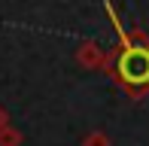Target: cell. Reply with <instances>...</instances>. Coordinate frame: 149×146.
<instances>
[{"instance_id":"1","label":"cell","mask_w":149,"mask_h":146,"mask_svg":"<svg viewBox=\"0 0 149 146\" xmlns=\"http://www.w3.org/2000/svg\"><path fill=\"white\" fill-rule=\"evenodd\" d=\"M107 15L113 18V28L119 34V46L110 52L107 73H110V79L125 95L140 101L143 95H149V37L143 31H125L122 28L113 3H107Z\"/></svg>"},{"instance_id":"2","label":"cell","mask_w":149,"mask_h":146,"mask_svg":"<svg viewBox=\"0 0 149 146\" xmlns=\"http://www.w3.org/2000/svg\"><path fill=\"white\" fill-rule=\"evenodd\" d=\"M73 58H76V64L85 67V70H107L110 52H104V46H100L97 40H82V43L76 46V52H73Z\"/></svg>"},{"instance_id":"3","label":"cell","mask_w":149,"mask_h":146,"mask_svg":"<svg viewBox=\"0 0 149 146\" xmlns=\"http://www.w3.org/2000/svg\"><path fill=\"white\" fill-rule=\"evenodd\" d=\"M0 146H22V131L15 125H6L0 131Z\"/></svg>"},{"instance_id":"4","label":"cell","mask_w":149,"mask_h":146,"mask_svg":"<svg viewBox=\"0 0 149 146\" xmlns=\"http://www.w3.org/2000/svg\"><path fill=\"white\" fill-rule=\"evenodd\" d=\"M82 146H110V137H107L104 131H91V134H85Z\"/></svg>"},{"instance_id":"5","label":"cell","mask_w":149,"mask_h":146,"mask_svg":"<svg viewBox=\"0 0 149 146\" xmlns=\"http://www.w3.org/2000/svg\"><path fill=\"white\" fill-rule=\"evenodd\" d=\"M6 125H9V113H6V107L0 104V131H3Z\"/></svg>"}]
</instances>
